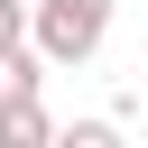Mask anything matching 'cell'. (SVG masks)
Returning a JSON list of instances; mask_svg holds the SVG:
<instances>
[{"label": "cell", "mask_w": 148, "mask_h": 148, "mask_svg": "<svg viewBox=\"0 0 148 148\" xmlns=\"http://www.w3.org/2000/svg\"><path fill=\"white\" fill-rule=\"evenodd\" d=\"M111 9H120V0H37V9H28V46H37L46 65H92L102 37H111Z\"/></svg>", "instance_id": "1"}, {"label": "cell", "mask_w": 148, "mask_h": 148, "mask_svg": "<svg viewBox=\"0 0 148 148\" xmlns=\"http://www.w3.org/2000/svg\"><path fill=\"white\" fill-rule=\"evenodd\" d=\"M56 130H65V120H56L46 102H9V111H0V148H56Z\"/></svg>", "instance_id": "2"}, {"label": "cell", "mask_w": 148, "mask_h": 148, "mask_svg": "<svg viewBox=\"0 0 148 148\" xmlns=\"http://www.w3.org/2000/svg\"><path fill=\"white\" fill-rule=\"evenodd\" d=\"M9 102H46V56H37V46H9V56H0V111H9Z\"/></svg>", "instance_id": "3"}, {"label": "cell", "mask_w": 148, "mask_h": 148, "mask_svg": "<svg viewBox=\"0 0 148 148\" xmlns=\"http://www.w3.org/2000/svg\"><path fill=\"white\" fill-rule=\"evenodd\" d=\"M56 148H130V130H120V120H65Z\"/></svg>", "instance_id": "4"}, {"label": "cell", "mask_w": 148, "mask_h": 148, "mask_svg": "<svg viewBox=\"0 0 148 148\" xmlns=\"http://www.w3.org/2000/svg\"><path fill=\"white\" fill-rule=\"evenodd\" d=\"M28 9H37V0H0V56L28 46Z\"/></svg>", "instance_id": "5"}]
</instances>
